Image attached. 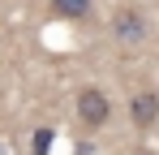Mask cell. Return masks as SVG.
Masks as SVG:
<instances>
[{"label": "cell", "mask_w": 159, "mask_h": 155, "mask_svg": "<svg viewBox=\"0 0 159 155\" xmlns=\"http://www.w3.org/2000/svg\"><path fill=\"white\" fill-rule=\"evenodd\" d=\"M107 116H112V99H107L99 86H82L78 91V121L90 129L107 125Z\"/></svg>", "instance_id": "6da1fadb"}, {"label": "cell", "mask_w": 159, "mask_h": 155, "mask_svg": "<svg viewBox=\"0 0 159 155\" xmlns=\"http://www.w3.org/2000/svg\"><path fill=\"white\" fill-rule=\"evenodd\" d=\"M112 35H116L120 43H142V39H146V17H142L138 9H116Z\"/></svg>", "instance_id": "7a4b0ae2"}, {"label": "cell", "mask_w": 159, "mask_h": 155, "mask_svg": "<svg viewBox=\"0 0 159 155\" xmlns=\"http://www.w3.org/2000/svg\"><path fill=\"white\" fill-rule=\"evenodd\" d=\"M129 121L138 129H151L159 121V95L155 91H133V99H129Z\"/></svg>", "instance_id": "3957f363"}, {"label": "cell", "mask_w": 159, "mask_h": 155, "mask_svg": "<svg viewBox=\"0 0 159 155\" xmlns=\"http://www.w3.org/2000/svg\"><path fill=\"white\" fill-rule=\"evenodd\" d=\"M95 9V0H52V13L56 17H69V22H86Z\"/></svg>", "instance_id": "277c9868"}, {"label": "cell", "mask_w": 159, "mask_h": 155, "mask_svg": "<svg viewBox=\"0 0 159 155\" xmlns=\"http://www.w3.org/2000/svg\"><path fill=\"white\" fill-rule=\"evenodd\" d=\"M30 151H34V155H48V151H52V129H39L34 142H30Z\"/></svg>", "instance_id": "5b68a950"}, {"label": "cell", "mask_w": 159, "mask_h": 155, "mask_svg": "<svg viewBox=\"0 0 159 155\" xmlns=\"http://www.w3.org/2000/svg\"><path fill=\"white\" fill-rule=\"evenodd\" d=\"M142 155H151V151H142Z\"/></svg>", "instance_id": "8992f818"}]
</instances>
